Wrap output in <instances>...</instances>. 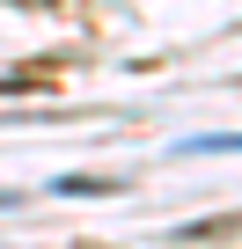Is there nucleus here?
Returning <instances> with one entry per match:
<instances>
[{
	"mask_svg": "<svg viewBox=\"0 0 242 249\" xmlns=\"http://www.w3.org/2000/svg\"><path fill=\"white\" fill-rule=\"evenodd\" d=\"M0 205H8V198H0Z\"/></svg>",
	"mask_w": 242,
	"mask_h": 249,
	"instance_id": "obj_2",
	"label": "nucleus"
},
{
	"mask_svg": "<svg viewBox=\"0 0 242 249\" xmlns=\"http://www.w3.org/2000/svg\"><path fill=\"white\" fill-rule=\"evenodd\" d=\"M15 8H44V0H15Z\"/></svg>",
	"mask_w": 242,
	"mask_h": 249,
	"instance_id": "obj_1",
	"label": "nucleus"
}]
</instances>
